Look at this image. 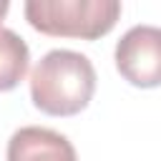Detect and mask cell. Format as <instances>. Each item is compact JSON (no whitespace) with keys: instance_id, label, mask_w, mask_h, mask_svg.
Listing matches in <instances>:
<instances>
[{"instance_id":"cell-1","label":"cell","mask_w":161,"mask_h":161,"mask_svg":"<svg viewBox=\"0 0 161 161\" xmlns=\"http://www.w3.org/2000/svg\"><path fill=\"white\" fill-rule=\"evenodd\" d=\"M96 91L93 63L75 50L45 53L30 73L33 106L48 116H75L80 113Z\"/></svg>"},{"instance_id":"cell-2","label":"cell","mask_w":161,"mask_h":161,"mask_svg":"<svg viewBox=\"0 0 161 161\" xmlns=\"http://www.w3.org/2000/svg\"><path fill=\"white\" fill-rule=\"evenodd\" d=\"M25 20L53 38L96 40L113 30L121 3L118 0H28Z\"/></svg>"},{"instance_id":"cell-3","label":"cell","mask_w":161,"mask_h":161,"mask_svg":"<svg viewBox=\"0 0 161 161\" xmlns=\"http://www.w3.org/2000/svg\"><path fill=\"white\" fill-rule=\"evenodd\" d=\"M116 68L131 86L156 88L161 83V30L133 25L116 43Z\"/></svg>"},{"instance_id":"cell-4","label":"cell","mask_w":161,"mask_h":161,"mask_svg":"<svg viewBox=\"0 0 161 161\" xmlns=\"http://www.w3.org/2000/svg\"><path fill=\"white\" fill-rule=\"evenodd\" d=\"M8 161H78L73 143L43 126H23L8 141Z\"/></svg>"},{"instance_id":"cell-5","label":"cell","mask_w":161,"mask_h":161,"mask_svg":"<svg viewBox=\"0 0 161 161\" xmlns=\"http://www.w3.org/2000/svg\"><path fill=\"white\" fill-rule=\"evenodd\" d=\"M28 65H30V50L25 40L13 30L0 28V93L13 91L25 78Z\"/></svg>"},{"instance_id":"cell-6","label":"cell","mask_w":161,"mask_h":161,"mask_svg":"<svg viewBox=\"0 0 161 161\" xmlns=\"http://www.w3.org/2000/svg\"><path fill=\"white\" fill-rule=\"evenodd\" d=\"M8 8H10V5H8V3H0V18H3V15H5V13H8Z\"/></svg>"}]
</instances>
